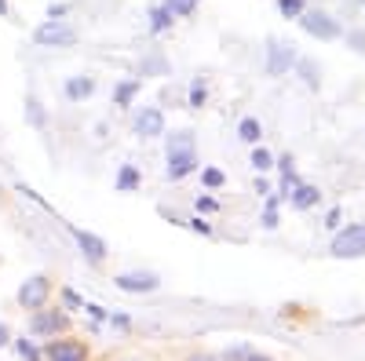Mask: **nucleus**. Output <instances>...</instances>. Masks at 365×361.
I'll list each match as a JSON object with an SVG mask.
<instances>
[{
    "instance_id": "7",
    "label": "nucleus",
    "mask_w": 365,
    "mask_h": 361,
    "mask_svg": "<svg viewBox=\"0 0 365 361\" xmlns=\"http://www.w3.org/2000/svg\"><path fill=\"white\" fill-rule=\"evenodd\" d=\"M44 361H88V347L81 340H58V336H51L44 343Z\"/></svg>"
},
{
    "instance_id": "25",
    "label": "nucleus",
    "mask_w": 365,
    "mask_h": 361,
    "mask_svg": "<svg viewBox=\"0 0 365 361\" xmlns=\"http://www.w3.org/2000/svg\"><path fill=\"white\" fill-rule=\"evenodd\" d=\"M252 168H256V172H267V168H274V157L267 154L263 146H256V150H252Z\"/></svg>"
},
{
    "instance_id": "37",
    "label": "nucleus",
    "mask_w": 365,
    "mask_h": 361,
    "mask_svg": "<svg viewBox=\"0 0 365 361\" xmlns=\"http://www.w3.org/2000/svg\"><path fill=\"white\" fill-rule=\"evenodd\" d=\"M11 15V8H8V0H0V19H8Z\"/></svg>"
},
{
    "instance_id": "26",
    "label": "nucleus",
    "mask_w": 365,
    "mask_h": 361,
    "mask_svg": "<svg viewBox=\"0 0 365 361\" xmlns=\"http://www.w3.org/2000/svg\"><path fill=\"white\" fill-rule=\"evenodd\" d=\"M267 230H274V226H278V197H270L267 201V212H263V219H259Z\"/></svg>"
},
{
    "instance_id": "32",
    "label": "nucleus",
    "mask_w": 365,
    "mask_h": 361,
    "mask_svg": "<svg viewBox=\"0 0 365 361\" xmlns=\"http://www.w3.org/2000/svg\"><path fill=\"white\" fill-rule=\"evenodd\" d=\"M8 343H11V325L0 321V347H8Z\"/></svg>"
},
{
    "instance_id": "11",
    "label": "nucleus",
    "mask_w": 365,
    "mask_h": 361,
    "mask_svg": "<svg viewBox=\"0 0 365 361\" xmlns=\"http://www.w3.org/2000/svg\"><path fill=\"white\" fill-rule=\"evenodd\" d=\"M190 172H197V154L194 150H168V164H165V175L172 179H187Z\"/></svg>"
},
{
    "instance_id": "28",
    "label": "nucleus",
    "mask_w": 365,
    "mask_h": 361,
    "mask_svg": "<svg viewBox=\"0 0 365 361\" xmlns=\"http://www.w3.org/2000/svg\"><path fill=\"white\" fill-rule=\"evenodd\" d=\"M63 303H66V310H84V299L73 288H63Z\"/></svg>"
},
{
    "instance_id": "33",
    "label": "nucleus",
    "mask_w": 365,
    "mask_h": 361,
    "mask_svg": "<svg viewBox=\"0 0 365 361\" xmlns=\"http://www.w3.org/2000/svg\"><path fill=\"white\" fill-rule=\"evenodd\" d=\"M197 208H201V212H216V201H212V197H197Z\"/></svg>"
},
{
    "instance_id": "13",
    "label": "nucleus",
    "mask_w": 365,
    "mask_h": 361,
    "mask_svg": "<svg viewBox=\"0 0 365 361\" xmlns=\"http://www.w3.org/2000/svg\"><path fill=\"white\" fill-rule=\"evenodd\" d=\"M318 197H322V190H318V187H311V183H296V187H292V194H289L292 208H299V212L314 208V204H318Z\"/></svg>"
},
{
    "instance_id": "5",
    "label": "nucleus",
    "mask_w": 365,
    "mask_h": 361,
    "mask_svg": "<svg viewBox=\"0 0 365 361\" xmlns=\"http://www.w3.org/2000/svg\"><path fill=\"white\" fill-rule=\"evenodd\" d=\"M66 328H70V314H66V310H48V307H41V310H34V318H29V333L41 336V340L63 336Z\"/></svg>"
},
{
    "instance_id": "18",
    "label": "nucleus",
    "mask_w": 365,
    "mask_h": 361,
    "mask_svg": "<svg viewBox=\"0 0 365 361\" xmlns=\"http://www.w3.org/2000/svg\"><path fill=\"white\" fill-rule=\"evenodd\" d=\"M172 11L161 4V8H154V11H150V29H154V33H165V29H172Z\"/></svg>"
},
{
    "instance_id": "14",
    "label": "nucleus",
    "mask_w": 365,
    "mask_h": 361,
    "mask_svg": "<svg viewBox=\"0 0 365 361\" xmlns=\"http://www.w3.org/2000/svg\"><path fill=\"white\" fill-rule=\"evenodd\" d=\"M139 183H143V172L135 168V164H120V172H117V194H132V190H139Z\"/></svg>"
},
{
    "instance_id": "10",
    "label": "nucleus",
    "mask_w": 365,
    "mask_h": 361,
    "mask_svg": "<svg viewBox=\"0 0 365 361\" xmlns=\"http://www.w3.org/2000/svg\"><path fill=\"white\" fill-rule=\"evenodd\" d=\"M132 132H135L139 139H158V135H165V113H161L158 106L139 110V113H135V125H132Z\"/></svg>"
},
{
    "instance_id": "4",
    "label": "nucleus",
    "mask_w": 365,
    "mask_h": 361,
    "mask_svg": "<svg viewBox=\"0 0 365 361\" xmlns=\"http://www.w3.org/2000/svg\"><path fill=\"white\" fill-rule=\"evenodd\" d=\"M48 299H51V278L48 274H34L19 285V307L22 310H41V307H48Z\"/></svg>"
},
{
    "instance_id": "34",
    "label": "nucleus",
    "mask_w": 365,
    "mask_h": 361,
    "mask_svg": "<svg viewBox=\"0 0 365 361\" xmlns=\"http://www.w3.org/2000/svg\"><path fill=\"white\" fill-rule=\"evenodd\" d=\"M245 357H249V347H237V350L227 354V361H245Z\"/></svg>"
},
{
    "instance_id": "20",
    "label": "nucleus",
    "mask_w": 365,
    "mask_h": 361,
    "mask_svg": "<svg viewBox=\"0 0 365 361\" xmlns=\"http://www.w3.org/2000/svg\"><path fill=\"white\" fill-rule=\"evenodd\" d=\"M15 350H19L22 361H44V354L34 347V340H15Z\"/></svg>"
},
{
    "instance_id": "6",
    "label": "nucleus",
    "mask_w": 365,
    "mask_h": 361,
    "mask_svg": "<svg viewBox=\"0 0 365 361\" xmlns=\"http://www.w3.org/2000/svg\"><path fill=\"white\" fill-rule=\"evenodd\" d=\"M296 44L289 41H267V73L270 77H285L296 66Z\"/></svg>"
},
{
    "instance_id": "22",
    "label": "nucleus",
    "mask_w": 365,
    "mask_h": 361,
    "mask_svg": "<svg viewBox=\"0 0 365 361\" xmlns=\"http://www.w3.org/2000/svg\"><path fill=\"white\" fill-rule=\"evenodd\" d=\"M278 11L285 19H299L303 11H307V4H303V0H278Z\"/></svg>"
},
{
    "instance_id": "3",
    "label": "nucleus",
    "mask_w": 365,
    "mask_h": 361,
    "mask_svg": "<svg viewBox=\"0 0 365 361\" xmlns=\"http://www.w3.org/2000/svg\"><path fill=\"white\" fill-rule=\"evenodd\" d=\"M296 22L303 26V33H311L314 41H336V37L344 33V29H340V22L332 19L329 11H322V8H314V11H303Z\"/></svg>"
},
{
    "instance_id": "17",
    "label": "nucleus",
    "mask_w": 365,
    "mask_h": 361,
    "mask_svg": "<svg viewBox=\"0 0 365 361\" xmlns=\"http://www.w3.org/2000/svg\"><path fill=\"white\" fill-rule=\"evenodd\" d=\"M237 139H241V142H252V146H256V142L263 139V125H259L256 117H245V120H241V125H237Z\"/></svg>"
},
{
    "instance_id": "16",
    "label": "nucleus",
    "mask_w": 365,
    "mask_h": 361,
    "mask_svg": "<svg viewBox=\"0 0 365 361\" xmlns=\"http://www.w3.org/2000/svg\"><path fill=\"white\" fill-rule=\"evenodd\" d=\"M292 70H299V77H303V84H307V88H314V92H318V88H322V70L311 63V58H296V66Z\"/></svg>"
},
{
    "instance_id": "27",
    "label": "nucleus",
    "mask_w": 365,
    "mask_h": 361,
    "mask_svg": "<svg viewBox=\"0 0 365 361\" xmlns=\"http://www.w3.org/2000/svg\"><path fill=\"white\" fill-rule=\"evenodd\" d=\"M205 99H208V92H205V84H190V95H187V103L197 110V106H205Z\"/></svg>"
},
{
    "instance_id": "24",
    "label": "nucleus",
    "mask_w": 365,
    "mask_h": 361,
    "mask_svg": "<svg viewBox=\"0 0 365 361\" xmlns=\"http://www.w3.org/2000/svg\"><path fill=\"white\" fill-rule=\"evenodd\" d=\"M168 150H194V135H190V132H175V135H168Z\"/></svg>"
},
{
    "instance_id": "31",
    "label": "nucleus",
    "mask_w": 365,
    "mask_h": 361,
    "mask_svg": "<svg viewBox=\"0 0 365 361\" xmlns=\"http://www.w3.org/2000/svg\"><path fill=\"white\" fill-rule=\"evenodd\" d=\"M84 310H88L91 318H96V321H106V318H110V310H103V307H91V303H84Z\"/></svg>"
},
{
    "instance_id": "23",
    "label": "nucleus",
    "mask_w": 365,
    "mask_h": 361,
    "mask_svg": "<svg viewBox=\"0 0 365 361\" xmlns=\"http://www.w3.org/2000/svg\"><path fill=\"white\" fill-rule=\"evenodd\" d=\"M201 183H205L208 190H220V187L227 183V175H223L220 168H205V172H201Z\"/></svg>"
},
{
    "instance_id": "35",
    "label": "nucleus",
    "mask_w": 365,
    "mask_h": 361,
    "mask_svg": "<svg viewBox=\"0 0 365 361\" xmlns=\"http://www.w3.org/2000/svg\"><path fill=\"white\" fill-rule=\"evenodd\" d=\"M190 226H194L197 234H212V226H208V223H201V219H190Z\"/></svg>"
},
{
    "instance_id": "1",
    "label": "nucleus",
    "mask_w": 365,
    "mask_h": 361,
    "mask_svg": "<svg viewBox=\"0 0 365 361\" xmlns=\"http://www.w3.org/2000/svg\"><path fill=\"white\" fill-rule=\"evenodd\" d=\"M34 44L37 48H73L77 44V29L66 19H44L34 29Z\"/></svg>"
},
{
    "instance_id": "36",
    "label": "nucleus",
    "mask_w": 365,
    "mask_h": 361,
    "mask_svg": "<svg viewBox=\"0 0 365 361\" xmlns=\"http://www.w3.org/2000/svg\"><path fill=\"white\" fill-rule=\"evenodd\" d=\"M245 361H270V357H267V354H256V350H249V357H245Z\"/></svg>"
},
{
    "instance_id": "2",
    "label": "nucleus",
    "mask_w": 365,
    "mask_h": 361,
    "mask_svg": "<svg viewBox=\"0 0 365 361\" xmlns=\"http://www.w3.org/2000/svg\"><path fill=\"white\" fill-rule=\"evenodd\" d=\"M332 256L336 259H361L365 256V223H351L332 237Z\"/></svg>"
},
{
    "instance_id": "29",
    "label": "nucleus",
    "mask_w": 365,
    "mask_h": 361,
    "mask_svg": "<svg viewBox=\"0 0 365 361\" xmlns=\"http://www.w3.org/2000/svg\"><path fill=\"white\" fill-rule=\"evenodd\" d=\"M70 11H73L70 0H58V4H48V19H63V15H70Z\"/></svg>"
},
{
    "instance_id": "38",
    "label": "nucleus",
    "mask_w": 365,
    "mask_h": 361,
    "mask_svg": "<svg viewBox=\"0 0 365 361\" xmlns=\"http://www.w3.org/2000/svg\"><path fill=\"white\" fill-rule=\"evenodd\" d=\"M187 361H216V357H208V354H194V357H187Z\"/></svg>"
},
{
    "instance_id": "21",
    "label": "nucleus",
    "mask_w": 365,
    "mask_h": 361,
    "mask_svg": "<svg viewBox=\"0 0 365 361\" xmlns=\"http://www.w3.org/2000/svg\"><path fill=\"white\" fill-rule=\"evenodd\" d=\"M197 4H201V0H165V8H168L172 15H194Z\"/></svg>"
},
{
    "instance_id": "9",
    "label": "nucleus",
    "mask_w": 365,
    "mask_h": 361,
    "mask_svg": "<svg viewBox=\"0 0 365 361\" xmlns=\"http://www.w3.org/2000/svg\"><path fill=\"white\" fill-rule=\"evenodd\" d=\"M113 285L120 288V292H158L161 288V278L158 274H150V270H132V274H117L113 278Z\"/></svg>"
},
{
    "instance_id": "8",
    "label": "nucleus",
    "mask_w": 365,
    "mask_h": 361,
    "mask_svg": "<svg viewBox=\"0 0 365 361\" xmlns=\"http://www.w3.org/2000/svg\"><path fill=\"white\" fill-rule=\"evenodd\" d=\"M70 234H73V241H77V248H81V256L88 259V263H103L106 259V241L99 237V234H91V230H81V226H70Z\"/></svg>"
},
{
    "instance_id": "12",
    "label": "nucleus",
    "mask_w": 365,
    "mask_h": 361,
    "mask_svg": "<svg viewBox=\"0 0 365 361\" xmlns=\"http://www.w3.org/2000/svg\"><path fill=\"white\" fill-rule=\"evenodd\" d=\"M63 95H66L70 103H84V99H91V95H96V77H91V73H73V77H66Z\"/></svg>"
},
{
    "instance_id": "30",
    "label": "nucleus",
    "mask_w": 365,
    "mask_h": 361,
    "mask_svg": "<svg viewBox=\"0 0 365 361\" xmlns=\"http://www.w3.org/2000/svg\"><path fill=\"white\" fill-rule=\"evenodd\" d=\"M340 216H344L340 208H332V212L325 216V226H329V230H336V226H340Z\"/></svg>"
},
{
    "instance_id": "15",
    "label": "nucleus",
    "mask_w": 365,
    "mask_h": 361,
    "mask_svg": "<svg viewBox=\"0 0 365 361\" xmlns=\"http://www.w3.org/2000/svg\"><path fill=\"white\" fill-rule=\"evenodd\" d=\"M139 88H143V80H139V77L120 80V84H117V92H113V103H117V106H128V103L139 95Z\"/></svg>"
},
{
    "instance_id": "19",
    "label": "nucleus",
    "mask_w": 365,
    "mask_h": 361,
    "mask_svg": "<svg viewBox=\"0 0 365 361\" xmlns=\"http://www.w3.org/2000/svg\"><path fill=\"white\" fill-rule=\"evenodd\" d=\"M26 117H29V125H34V128H44V110H41L37 95L26 99Z\"/></svg>"
}]
</instances>
